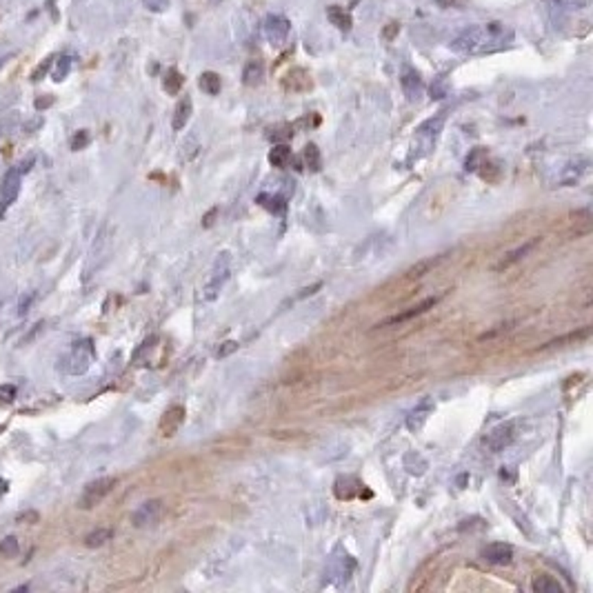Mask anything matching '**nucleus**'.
<instances>
[{"instance_id":"39","label":"nucleus","mask_w":593,"mask_h":593,"mask_svg":"<svg viewBox=\"0 0 593 593\" xmlns=\"http://www.w3.org/2000/svg\"><path fill=\"white\" fill-rule=\"evenodd\" d=\"M447 96V87H445V80L440 78L438 83L431 85V98H436V101H440V98Z\"/></svg>"},{"instance_id":"34","label":"nucleus","mask_w":593,"mask_h":593,"mask_svg":"<svg viewBox=\"0 0 593 593\" xmlns=\"http://www.w3.org/2000/svg\"><path fill=\"white\" fill-rule=\"evenodd\" d=\"M87 145H89V131H85V129L76 131L74 138H71V149H74V151H80V149H85Z\"/></svg>"},{"instance_id":"15","label":"nucleus","mask_w":593,"mask_h":593,"mask_svg":"<svg viewBox=\"0 0 593 593\" xmlns=\"http://www.w3.org/2000/svg\"><path fill=\"white\" fill-rule=\"evenodd\" d=\"M442 120H445V116H436V118L427 120V123H422V125L418 127V134H415V136H418V140H424V147H427V149H431V145L436 142L438 134H440Z\"/></svg>"},{"instance_id":"20","label":"nucleus","mask_w":593,"mask_h":593,"mask_svg":"<svg viewBox=\"0 0 593 593\" xmlns=\"http://www.w3.org/2000/svg\"><path fill=\"white\" fill-rule=\"evenodd\" d=\"M262 78H265V65H262L260 60H251L245 65V71H243V83L247 87H256L262 83Z\"/></svg>"},{"instance_id":"36","label":"nucleus","mask_w":593,"mask_h":593,"mask_svg":"<svg viewBox=\"0 0 593 593\" xmlns=\"http://www.w3.org/2000/svg\"><path fill=\"white\" fill-rule=\"evenodd\" d=\"M145 5H147L149 12L160 14V12H164V9L169 7V0H145Z\"/></svg>"},{"instance_id":"16","label":"nucleus","mask_w":593,"mask_h":593,"mask_svg":"<svg viewBox=\"0 0 593 593\" xmlns=\"http://www.w3.org/2000/svg\"><path fill=\"white\" fill-rule=\"evenodd\" d=\"M538 243H540V238H531L529 243H524V245H520L518 249H513L511 254H507V256H504V258L498 262V265H496V271H502V269H509V267H513L515 262H520V260H522L526 254H529V251H531V249H533Z\"/></svg>"},{"instance_id":"11","label":"nucleus","mask_w":593,"mask_h":593,"mask_svg":"<svg viewBox=\"0 0 593 593\" xmlns=\"http://www.w3.org/2000/svg\"><path fill=\"white\" fill-rule=\"evenodd\" d=\"M282 87L287 92H293V94H302V92H309L313 87V80L311 76L307 74L304 69L295 67V69H289L287 74L282 76Z\"/></svg>"},{"instance_id":"32","label":"nucleus","mask_w":593,"mask_h":593,"mask_svg":"<svg viewBox=\"0 0 593 593\" xmlns=\"http://www.w3.org/2000/svg\"><path fill=\"white\" fill-rule=\"evenodd\" d=\"M18 549H20L18 538H14V535H7L5 540H0V556L14 558V556H18Z\"/></svg>"},{"instance_id":"29","label":"nucleus","mask_w":593,"mask_h":593,"mask_svg":"<svg viewBox=\"0 0 593 593\" xmlns=\"http://www.w3.org/2000/svg\"><path fill=\"white\" fill-rule=\"evenodd\" d=\"M258 203L265 207V209L273 212V214H282L287 209V203H284L282 196H267V194H260L258 196Z\"/></svg>"},{"instance_id":"14","label":"nucleus","mask_w":593,"mask_h":593,"mask_svg":"<svg viewBox=\"0 0 593 593\" xmlns=\"http://www.w3.org/2000/svg\"><path fill=\"white\" fill-rule=\"evenodd\" d=\"M400 85H402L404 96H407L411 103L418 101V98L422 96V89H424L422 78H420V74H415L413 69H404L402 78H400Z\"/></svg>"},{"instance_id":"13","label":"nucleus","mask_w":593,"mask_h":593,"mask_svg":"<svg viewBox=\"0 0 593 593\" xmlns=\"http://www.w3.org/2000/svg\"><path fill=\"white\" fill-rule=\"evenodd\" d=\"M431 411H433V400L431 398H422L418 404H415V409L407 415V429L413 431V433L420 431L424 427V422H427V418L431 415Z\"/></svg>"},{"instance_id":"45","label":"nucleus","mask_w":593,"mask_h":593,"mask_svg":"<svg viewBox=\"0 0 593 593\" xmlns=\"http://www.w3.org/2000/svg\"><path fill=\"white\" fill-rule=\"evenodd\" d=\"M3 431H5V427H0V433H3Z\"/></svg>"},{"instance_id":"5","label":"nucleus","mask_w":593,"mask_h":593,"mask_svg":"<svg viewBox=\"0 0 593 593\" xmlns=\"http://www.w3.org/2000/svg\"><path fill=\"white\" fill-rule=\"evenodd\" d=\"M116 482H118L116 478H98V480L89 482V485L85 487L80 500H78V507H80V509H94V507H98V504H101V502L109 496V493L114 491Z\"/></svg>"},{"instance_id":"43","label":"nucleus","mask_w":593,"mask_h":593,"mask_svg":"<svg viewBox=\"0 0 593 593\" xmlns=\"http://www.w3.org/2000/svg\"><path fill=\"white\" fill-rule=\"evenodd\" d=\"M398 29H400L398 25H389L387 29H384V38H387V40H391V34H393V31H398Z\"/></svg>"},{"instance_id":"30","label":"nucleus","mask_w":593,"mask_h":593,"mask_svg":"<svg viewBox=\"0 0 593 593\" xmlns=\"http://www.w3.org/2000/svg\"><path fill=\"white\" fill-rule=\"evenodd\" d=\"M71 71V56H58L56 60H53V74L51 78L56 83H62L65 78L69 76Z\"/></svg>"},{"instance_id":"4","label":"nucleus","mask_w":593,"mask_h":593,"mask_svg":"<svg viewBox=\"0 0 593 593\" xmlns=\"http://www.w3.org/2000/svg\"><path fill=\"white\" fill-rule=\"evenodd\" d=\"M518 431H520V422L518 420L502 422L485 438V447L489 449L491 454H500V452H504V449L511 447L515 440H518V436H520Z\"/></svg>"},{"instance_id":"27","label":"nucleus","mask_w":593,"mask_h":593,"mask_svg":"<svg viewBox=\"0 0 593 593\" xmlns=\"http://www.w3.org/2000/svg\"><path fill=\"white\" fill-rule=\"evenodd\" d=\"M304 164L309 171H320L323 169V156H320V149H318L313 142H309V145L304 147Z\"/></svg>"},{"instance_id":"23","label":"nucleus","mask_w":593,"mask_h":593,"mask_svg":"<svg viewBox=\"0 0 593 593\" xmlns=\"http://www.w3.org/2000/svg\"><path fill=\"white\" fill-rule=\"evenodd\" d=\"M198 85H200V89L209 96L221 94V89H223V80L216 71H203V76L198 78Z\"/></svg>"},{"instance_id":"19","label":"nucleus","mask_w":593,"mask_h":593,"mask_svg":"<svg viewBox=\"0 0 593 593\" xmlns=\"http://www.w3.org/2000/svg\"><path fill=\"white\" fill-rule=\"evenodd\" d=\"M447 258V254H440V256H436V258H424V260H418L415 262V265L404 273V278L407 280H415V278H422V276H427V273H429L433 267H438L440 265V262Z\"/></svg>"},{"instance_id":"6","label":"nucleus","mask_w":593,"mask_h":593,"mask_svg":"<svg viewBox=\"0 0 593 593\" xmlns=\"http://www.w3.org/2000/svg\"><path fill=\"white\" fill-rule=\"evenodd\" d=\"M262 34H265L267 42L273 47H280L287 42L289 34H291V23L284 16H278V14H271L267 16L265 25H262Z\"/></svg>"},{"instance_id":"17","label":"nucleus","mask_w":593,"mask_h":593,"mask_svg":"<svg viewBox=\"0 0 593 593\" xmlns=\"http://www.w3.org/2000/svg\"><path fill=\"white\" fill-rule=\"evenodd\" d=\"M360 487H362V485H360L356 478L345 476V478H338V480H336L334 493H336L338 500H351V498H356L358 493H360Z\"/></svg>"},{"instance_id":"18","label":"nucleus","mask_w":593,"mask_h":593,"mask_svg":"<svg viewBox=\"0 0 593 593\" xmlns=\"http://www.w3.org/2000/svg\"><path fill=\"white\" fill-rule=\"evenodd\" d=\"M191 112H194V103H191V98L189 96H184L182 101L175 105V112H173V118H171V127H173V131H180V129H184V125L189 123V118H191Z\"/></svg>"},{"instance_id":"37","label":"nucleus","mask_w":593,"mask_h":593,"mask_svg":"<svg viewBox=\"0 0 593 593\" xmlns=\"http://www.w3.org/2000/svg\"><path fill=\"white\" fill-rule=\"evenodd\" d=\"M14 398H16V387H14V384H3V387H0V400L12 402Z\"/></svg>"},{"instance_id":"33","label":"nucleus","mask_w":593,"mask_h":593,"mask_svg":"<svg viewBox=\"0 0 593 593\" xmlns=\"http://www.w3.org/2000/svg\"><path fill=\"white\" fill-rule=\"evenodd\" d=\"M53 60H56V56H47L45 60H42L38 67L34 69V74H31V80H42L47 76V71L53 67Z\"/></svg>"},{"instance_id":"2","label":"nucleus","mask_w":593,"mask_h":593,"mask_svg":"<svg viewBox=\"0 0 593 593\" xmlns=\"http://www.w3.org/2000/svg\"><path fill=\"white\" fill-rule=\"evenodd\" d=\"M94 356L96 354H94L92 340H80V343H76L67 354L60 358V369L62 373H67V376H80V373H85L92 367Z\"/></svg>"},{"instance_id":"28","label":"nucleus","mask_w":593,"mask_h":593,"mask_svg":"<svg viewBox=\"0 0 593 593\" xmlns=\"http://www.w3.org/2000/svg\"><path fill=\"white\" fill-rule=\"evenodd\" d=\"M589 336H591V327H585V329H580V332H571V334H567V336H562V338L551 340V343H547L542 349L562 347L565 343H578V340H585V338H589Z\"/></svg>"},{"instance_id":"38","label":"nucleus","mask_w":593,"mask_h":593,"mask_svg":"<svg viewBox=\"0 0 593 593\" xmlns=\"http://www.w3.org/2000/svg\"><path fill=\"white\" fill-rule=\"evenodd\" d=\"M289 136H291V127H278V129H271V131H269V138L276 140V142H280V140H284V138H289Z\"/></svg>"},{"instance_id":"31","label":"nucleus","mask_w":593,"mask_h":593,"mask_svg":"<svg viewBox=\"0 0 593 593\" xmlns=\"http://www.w3.org/2000/svg\"><path fill=\"white\" fill-rule=\"evenodd\" d=\"M485 160H487V149L476 147V149L471 151L469 156H467L465 169H467V171H478V169L482 167V162H485Z\"/></svg>"},{"instance_id":"25","label":"nucleus","mask_w":593,"mask_h":593,"mask_svg":"<svg viewBox=\"0 0 593 593\" xmlns=\"http://www.w3.org/2000/svg\"><path fill=\"white\" fill-rule=\"evenodd\" d=\"M327 18L340 29V31H349L351 29V16L349 12H345L343 7H329L327 9Z\"/></svg>"},{"instance_id":"26","label":"nucleus","mask_w":593,"mask_h":593,"mask_svg":"<svg viewBox=\"0 0 593 593\" xmlns=\"http://www.w3.org/2000/svg\"><path fill=\"white\" fill-rule=\"evenodd\" d=\"M114 538V529H109V526H103V529H96V531H92L89 535L85 538V544L89 547V549H98V547H103V544H107L109 540H112Z\"/></svg>"},{"instance_id":"3","label":"nucleus","mask_w":593,"mask_h":593,"mask_svg":"<svg viewBox=\"0 0 593 593\" xmlns=\"http://www.w3.org/2000/svg\"><path fill=\"white\" fill-rule=\"evenodd\" d=\"M229 273H232V258H229L227 251H223V254L216 258L209 278H207V282H205V289H203V298L205 300L212 302V300L218 298V295H221L225 282L229 280Z\"/></svg>"},{"instance_id":"21","label":"nucleus","mask_w":593,"mask_h":593,"mask_svg":"<svg viewBox=\"0 0 593 593\" xmlns=\"http://www.w3.org/2000/svg\"><path fill=\"white\" fill-rule=\"evenodd\" d=\"M291 160V147L284 145V142H278V145H273L271 151H269V162L273 164V167L278 169H284Z\"/></svg>"},{"instance_id":"10","label":"nucleus","mask_w":593,"mask_h":593,"mask_svg":"<svg viewBox=\"0 0 593 593\" xmlns=\"http://www.w3.org/2000/svg\"><path fill=\"white\" fill-rule=\"evenodd\" d=\"M438 295H433V298H427V300H422L420 304H415V307H409L407 311H400V313H395V316H391V318H387V320H382L378 327H391V325H402V323H407V320H411V318H418V316H422V313H427L429 309H433V307L438 304Z\"/></svg>"},{"instance_id":"41","label":"nucleus","mask_w":593,"mask_h":593,"mask_svg":"<svg viewBox=\"0 0 593 593\" xmlns=\"http://www.w3.org/2000/svg\"><path fill=\"white\" fill-rule=\"evenodd\" d=\"M53 103V96H40L36 98V109H47Z\"/></svg>"},{"instance_id":"8","label":"nucleus","mask_w":593,"mask_h":593,"mask_svg":"<svg viewBox=\"0 0 593 593\" xmlns=\"http://www.w3.org/2000/svg\"><path fill=\"white\" fill-rule=\"evenodd\" d=\"M162 511H164V507H162L160 500H147V502H142L134 513H131V524H134L136 529H145V526L156 524L162 518Z\"/></svg>"},{"instance_id":"1","label":"nucleus","mask_w":593,"mask_h":593,"mask_svg":"<svg viewBox=\"0 0 593 593\" xmlns=\"http://www.w3.org/2000/svg\"><path fill=\"white\" fill-rule=\"evenodd\" d=\"M511 36L502 25H471L449 42L456 53H489L493 49L504 47Z\"/></svg>"},{"instance_id":"22","label":"nucleus","mask_w":593,"mask_h":593,"mask_svg":"<svg viewBox=\"0 0 593 593\" xmlns=\"http://www.w3.org/2000/svg\"><path fill=\"white\" fill-rule=\"evenodd\" d=\"M531 589H533V593H565L562 585H560V582H558L556 578H551V576H538V578H533Z\"/></svg>"},{"instance_id":"35","label":"nucleus","mask_w":593,"mask_h":593,"mask_svg":"<svg viewBox=\"0 0 593 593\" xmlns=\"http://www.w3.org/2000/svg\"><path fill=\"white\" fill-rule=\"evenodd\" d=\"M238 347H240V345L236 343V340H227V343L221 345V349H218L216 356H218V358H227V356H232L234 351H238Z\"/></svg>"},{"instance_id":"9","label":"nucleus","mask_w":593,"mask_h":593,"mask_svg":"<svg viewBox=\"0 0 593 593\" xmlns=\"http://www.w3.org/2000/svg\"><path fill=\"white\" fill-rule=\"evenodd\" d=\"M482 560L489 565H498V567H504V565H511L513 560V547L511 544H504V542H491L487 544L485 549L480 551Z\"/></svg>"},{"instance_id":"44","label":"nucleus","mask_w":593,"mask_h":593,"mask_svg":"<svg viewBox=\"0 0 593 593\" xmlns=\"http://www.w3.org/2000/svg\"><path fill=\"white\" fill-rule=\"evenodd\" d=\"M5 58H7V56H0V67H3V62H5Z\"/></svg>"},{"instance_id":"42","label":"nucleus","mask_w":593,"mask_h":593,"mask_svg":"<svg viewBox=\"0 0 593 593\" xmlns=\"http://www.w3.org/2000/svg\"><path fill=\"white\" fill-rule=\"evenodd\" d=\"M216 214H218V207H214V209L203 218V225H205V227H212V225H214V216H216Z\"/></svg>"},{"instance_id":"12","label":"nucleus","mask_w":593,"mask_h":593,"mask_svg":"<svg viewBox=\"0 0 593 593\" xmlns=\"http://www.w3.org/2000/svg\"><path fill=\"white\" fill-rule=\"evenodd\" d=\"M182 422H184V407H180V404H173V407H169L167 411L162 413L158 429H160L162 436H173L175 431L180 429Z\"/></svg>"},{"instance_id":"40","label":"nucleus","mask_w":593,"mask_h":593,"mask_svg":"<svg viewBox=\"0 0 593 593\" xmlns=\"http://www.w3.org/2000/svg\"><path fill=\"white\" fill-rule=\"evenodd\" d=\"M320 287H323V282H316V284H311V287H304V289H300V293H295V295H293V302H295V300H302V298H307V295H313V293H316L318 289H320Z\"/></svg>"},{"instance_id":"24","label":"nucleus","mask_w":593,"mask_h":593,"mask_svg":"<svg viewBox=\"0 0 593 593\" xmlns=\"http://www.w3.org/2000/svg\"><path fill=\"white\" fill-rule=\"evenodd\" d=\"M182 85H184L182 74H180L178 69H175V67L167 69V74H164V78H162V87H164V92H167V94H171V96H175V94H178V92L182 89Z\"/></svg>"},{"instance_id":"7","label":"nucleus","mask_w":593,"mask_h":593,"mask_svg":"<svg viewBox=\"0 0 593 593\" xmlns=\"http://www.w3.org/2000/svg\"><path fill=\"white\" fill-rule=\"evenodd\" d=\"M18 194H20V171L9 169L3 178V184H0V218H3L9 212V207L16 203Z\"/></svg>"}]
</instances>
